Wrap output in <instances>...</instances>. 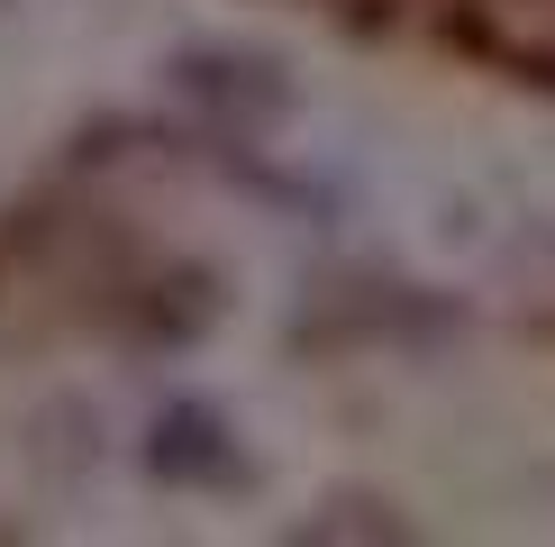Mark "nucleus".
I'll return each mask as SVG.
<instances>
[{
  "instance_id": "nucleus-1",
  "label": "nucleus",
  "mask_w": 555,
  "mask_h": 547,
  "mask_svg": "<svg viewBox=\"0 0 555 547\" xmlns=\"http://www.w3.org/2000/svg\"><path fill=\"white\" fill-rule=\"evenodd\" d=\"M146 456H155V474H173V484H219V474L237 466V447L219 438V420H210V410H192V402L155 420V447Z\"/></svg>"
},
{
  "instance_id": "nucleus-2",
  "label": "nucleus",
  "mask_w": 555,
  "mask_h": 547,
  "mask_svg": "<svg viewBox=\"0 0 555 547\" xmlns=\"http://www.w3.org/2000/svg\"><path fill=\"white\" fill-rule=\"evenodd\" d=\"M346 10H401V0H346Z\"/></svg>"
}]
</instances>
